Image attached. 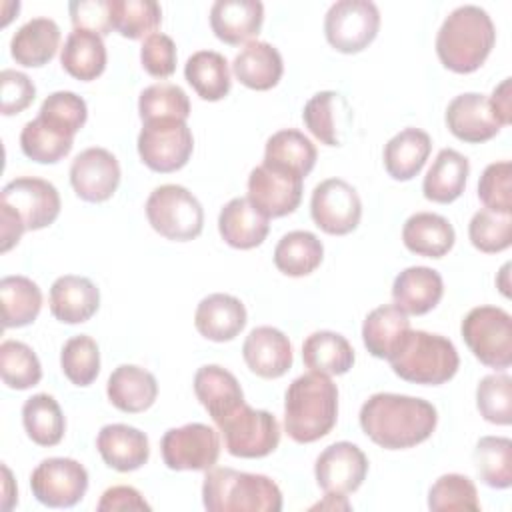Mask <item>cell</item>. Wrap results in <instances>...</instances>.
Segmentation results:
<instances>
[{
	"label": "cell",
	"mask_w": 512,
	"mask_h": 512,
	"mask_svg": "<svg viewBox=\"0 0 512 512\" xmlns=\"http://www.w3.org/2000/svg\"><path fill=\"white\" fill-rule=\"evenodd\" d=\"M388 362L396 376L424 386L448 382L460 366L456 346L448 338L424 330H410Z\"/></svg>",
	"instance_id": "cell-5"
},
{
	"label": "cell",
	"mask_w": 512,
	"mask_h": 512,
	"mask_svg": "<svg viewBox=\"0 0 512 512\" xmlns=\"http://www.w3.org/2000/svg\"><path fill=\"white\" fill-rule=\"evenodd\" d=\"M160 452L170 470H210L220 456V438L208 424L190 422L164 432Z\"/></svg>",
	"instance_id": "cell-11"
},
{
	"label": "cell",
	"mask_w": 512,
	"mask_h": 512,
	"mask_svg": "<svg viewBox=\"0 0 512 512\" xmlns=\"http://www.w3.org/2000/svg\"><path fill=\"white\" fill-rule=\"evenodd\" d=\"M302 184L304 178L262 162L248 176V200L266 218H282L300 206Z\"/></svg>",
	"instance_id": "cell-15"
},
{
	"label": "cell",
	"mask_w": 512,
	"mask_h": 512,
	"mask_svg": "<svg viewBox=\"0 0 512 512\" xmlns=\"http://www.w3.org/2000/svg\"><path fill=\"white\" fill-rule=\"evenodd\" d=\"M112 30L130 40L156 34L162 22V8L154 0H110Z\"/></svg>",
	"instance_id": "cell-43"
},
{
	"label": "cell",
	"mask_w": 512,
	"mask_h": 512,
	"mask_svg": "<svg viewBox=\"0 0 512 512\" xmlns=\"http://www.w3.org/2000/svg\"><path fill=\"white\" fill-rule=\"evenodd\" d=\"M474 464L480 480L490 488L512 484V440L506 436H482L474 448Z\"/></svg>",
	"instance_id": "cell-42"
},
{
	"label": "cell",
	"mask_w": 512,
	"mask_h": 512,
	"mask_svg": "<svg viewBox=\"0 0 512 512\" xmlns=\"http://www.w3.org/2000/svg\"><path fill=\"white\" fill-rule=\"evenodd\" d=\"M512 164L508 160L492 162L478 180V198L486 210L512 214Z\"/></svg>",
	"instance_id": "cell-52"
},
{
	"label": "cell",
	"mask_w": 512,
	"mask_h": 512,
	"mask_svg": "<svg viewBox=\"0 0 512 512\" xmlns=\"http://www.w3.org/2000/svg\"><path fill=\"white\" fill-rule=\"evenodd\" d=\"M146 218L164 238L188 242L202 234L204 210L198 198L180 184H162L146 200Z\"/></svg>",
	"instance_id": "cell-6"
},
{
	"label": "cell",
	"mask_w": 512,
	"mask_h": 512,
	"mask_svg": "<svg viewBox=\"0 0 512 512\" xmlns=\"http://www.w3.org/2000/svg\"><path fill=\"white\" fill-rule=\"evenodd\" d=\"M142 68L154 78H168L176 70V44L168 34L156 32L144 38L140 48Z\"/></svg>",
	"instance_id": "cell-53"
},
{
	"label": "cell",
	"mask_w": 512,
	"mask_h": 512,
	"mask_svg": "<svg viewBox=\"0 0 512 512\" xmlns=\"http://www.w3.org/2000/svg\"><path fill=\"white\" fill-rule=\"evenodd\" d=\"M26 232L20 218L8 208L0 204V252H8L12 246H16Z\"/></svg>",
	"instance_id": "cell-57"
},
{
	"label": "cell",
	"mask_w": 512,
	"mask_h": 512,
	"mask_svg": "<svg viewBox=\"0 0 512 512\" xmlns=\"http://www.w3.org/2000/svg\"><path fill=\"white\" fill-rule=\"evenodd\" d=\"M2 326L22 328L32 324L42 308V292L38 284L26 276H4L0 280Z\"/></svg>",
	"instance_id": "cell-40"
},
{
	"label": "cell",
	"mask_w": 512,
	"mask_h": 512,
	"mask_svg": "<svg viewBox=\"0 0 512 512\" xmlns=\"http://www.w3.org/2000/svg\"><path fill=\"white\" fill-rule=\"evenodd\" d=\"M470 174V162L454 148H442L428 168L422 192L426 200L438 204H450L462 196Z\"/></svg>",
	"instance_id": "cell-32"
},
{
	"label": "cell",
	"mask_w": 512,
	"mask_h": 512,
	"mask_svg": "<svg viewBox=\"0 0 512 512\" xmlns=\"http://www.w3.org/2000/svg\"><path fill=\"white\" fill-rule=\"evenodd\" d=\"M428 508L434 512L450 510H480V500L474 482L464 474L440 476L428 492Z\"/></svg>",
	"instance_id": "cell-51"
},
{
	"label": "cell",
	"mask_w": 512,
	"mask_h": 512,
	"mask_svg": "<svg viewBox=\"0 0 512 512\" xmlns=\"http://www.w3.org/2000/svg\"><path fill=\"white\" fill-rule=\"evenodd\" d=\"M472 246L484 254H496L512 244V214L478 210L468 224Z\"/></svg>",
	"instance_id": "cell-49"
},
{
	"label": "cell",
	"mask_w": 512,
	"mask_h": 512,
	"mask_svg": "<svg viewBox=\"0 0 512 512\" xmlns=\"http://www.w3.org/2000/svg\"><path fill=\"white\" fill-rule=\"evenodd\" d=\"M38 118L44 124L52 126L54 130L74 138L76 132L86 124L88 108L84 98H80L78 94L68 90H58L44 98Z\"/></svg>",
	"instance_id": "cell-48"
},
{
	"label": "cell",
	"mask_w": 512,
	"mask_h": 512,
	"mask_svg": "<svg viewBox=\"0 0 512 512\" xmlns=\"http://www.w3.org/2000/svg\"><path fill=\"white\" fill-rule=\"evenodd\" d=\"M264 164L304 178L316 164V146L300 130H278L266 140Z\"/></svg>",
	"instance_id": "cell-37"
},
{
	"label": "cell",
	"mask_w": 512,
	"mask_h": 512,
	"mask_svg": "<svg viewBox=\"0 0 512 512\" xmlns=\"http://www.w3.org/2000/svg\"><path fill=\"white\" fill-rule=\"evenodd\" d=\"M476 408L480 416L498 426L512 422V378L508 374H488L476 388Z\"/></svg>",
	"instance_id": "cell-50"
},
{
	"label": "cell",
	"mask_w": 512,
	"mask_h": 512,
	"mask_svg": "<svg viewBox=\"0 0 512 512\" xmlns=\"http://www.w3.org/2000/svg\"><path fill=\"white\" fill-rule=\"evenodd\" d=\"M494 116L500 120L502 126H508L512 122V92H510V78H504L494 90L492 96H488Z\"/></svg>",
	"instance_id": "cell-58"
},
{
	"label": "cell",
	"mask_w": 512,
	"mask_h": 512,
	"mask_svg": "<svg viewBox=\"0 0 512 512\" xmlns=\"http://www.w3.org/2000/svg\"><path fill=\"white\" fill-rule=\"evenodd\" d=\"M98 512H120V510H150L144 496L132 486H112L104 490L96 506Z\"/></svg>",
	"instance_id": "cell-56"
},
{
	"label": "cell",
	"mask_w": 512,
	"mask_h": 512,
	"mask_svg": "<svg viewBox=\"0 0 512 512\" xmlns=\"http://www.w3.org/2000/svg\"><path fill=\"white\" fill-rule=\"evenodd\" d=\"M380 28L378 6L370 0H338L324 18V34L332 48L356 54L368 48Z\"/></svg>",
	"instance_id": "cell-10"
},
{
	"label": "cell",
	"mask_w": 512,
	"mask_h": 512,
	"mask_svg": "<svg viewBox=\"0 0 512 512\" xmlns=\"http://www.w3.org/2000/svg\"><path fill=\"white\" fill-rule=\"evenodd\" d=\"M194 394L214 422L244 404V392L232 372L218 364H206L194 374Z\"/></svg>",
	"instance_id": "cell-26"
},
{
	"label": "cell",
	"mask_w": 512,
	"mask_h": 512,
	"mask_svg": "<svg viewBox=\"0 0 512 512\" xmlns=\"http://www.w3.org/2000/svg\"><path fill=\"white\" fill-rule=\"evenodd\" d=\"M74 138L44 124L38 116L24 124L20 132L22 152L38 164H56L70 154Z\"/></svg>",
	"instance_id": "cell-44"
},
{
	"label": "cell",
	"mask_w": 512,
	"mask_h": 512,
	"mask_svg": "<svg viewBox=\"0 0 512 512\" xmlns=\"http://www.w3.org/2000/svg\"><path fill=\"white\" fill-rule=\"evenodd\" d=\"M138 114L142 122L156 118L186 120L190 116V100L180 86L158 82L140 92Z\"/></svg>",
	"instance_id": "cell-47"
},
{
	"label": "cell",
	"mask_w": 512,
	"mask_h": 512,
	"mask_svg": "<svg viewBox=\"0 0 512 512\" xmlns=\"http://www.w3.org/2000/svg\"><path fill=\"white\" fill-rule=\"evenodd\" d=\"M302 120L310 134L322 144L342 146L352 122V110L340 92L324 90L306 102Z\"/></svg>",
	"instance_id": "cell-20"
},
{
	"label": "cell",
	"mask_w": 512,
	"mask_h": 512,
	"mask_svg": "<svg viewBox=\"0 0 512 512\" xmlns=\"http://www.w3.org/2000/svg\"><path fill=\"white\" fill-rule=\"evenodd\" d=\"M262 22L264 4L260 0H216L210 8V28L214 36L230 46L252 42Z\"/></svg>",
	"instance_id": "cell-21"
},
{
	"label": "cell",
	"mask_w": 512,
	"mask_h": 512,
	"mask_svg": "<svg viewBox=\"0 0 512 512\" xmlns=\"http://www.w3.org/2000/svg\"><path fill=\"white\" fill-rule=\"evenodd\" d=\"M432 150L430 136L420 128H404L384 146V168L394 180H412L424 168Z\"/></svg>",
	"instance_id": "cell-34"
},
{
	"label": "cell",
	"mask_w": 512,
	"mask_h": 512,
	"mask_svg": "<svg viewBox=\"0 0 512 512\" xmlns=\"http://www.w3.org/2000/svg\"><path fill=\"white\" fill-rule=\"evenodd\" d=\"M0 204L8 206L26 230H42L60 214V194L48 180L20 176L10 180L0 192Z\"/></svg>",
	"instance_id": "cell-13"
},
{
	"label": "cell",
	"mask_w": 512,
	"mask_h": 512,
	"mask_svg": "<svg viewBox=\"0 0 512 512\" xmlns=\"http://www.w3.org/2000/svg\"><path fill=\"white\" fill-rule=\"evenodd\" d=\"M60 46V28L52 18H32L22 24L10 40V54L16 64L40 68L48 64Z\"/></svg>",
	"instance_id": "cell-31"
},
{
	"label": "cell",
	"mask_w": 512,
	"mask_h": 512,
	"mask_svg": "<svg viewBox=\"0 0 512 512\" xmlns=\"http://www.w3.org/2000/svg\"><path fill=\"white\" fill-rule=\"evenodd\" d=\"M70 184L78 198L86 202H106L120 184V164L106 148H86L72 160Z\"/></svg>",
	"instance_id": "cell-17"
},
{
	"label": "cell",
	"mask_w": 512,
	"mask_h": 512,
	"mask_svg": "<svg viewBox=\"0 0 512 512\" xmlns=\"http://www.w3.org/2000/svg\"><path fill=\"white\" fill-rule=\"evenodd\" d=\"M266 218L248 198H232L218 216V232L222 240L238 250L260 246L270 230Z\"/></svg>",
	"instance_id": "cell-27"
},
{
	"label": "cell",
	"mask_w": 512,
	"mask_h": 512,
	"mask_svg": "<svg viewBox=\"0 0 512 512\" xmlns=\"http://www.w3.org/2000/svg\"><path fill=\"white\" fill-rule=\"evenodd\" d=\"M454 240L452 224L434 212H416L402 226L404 246L418 256L442 258L452 250Z\"/></svg>",
	"instance_id": "cell-33"
},
{
	"label": "cell",
	"mask_w": 512,
	"mask_h": 512,
	"mask_svg": "<svg viewBox=\"0 0 512 512\" xmlns=\"http://www.w3.org/2000/svg\"><path fill=\"white\" fill-rule=\"evenodd\" d=\"M108 400L114 408L126 414H138L148 410L158 396V382L152 372L134 364H122L114 368L106 384Z\"/></svg>",
	"instance_id": "cell-28"
},
{
	"label": "cell",
	"mask_w": 512,
	"mask_h": 512,
	"mask_svg": "<svg viewBox=\"0 0 512 512\" xmlns=\"http://www.w3.org/2000/svg\"><path fill=\"white\" fill-rule=\"evenodd\" d=\"M496 28L488 12L474 4L454 8L436 34V54L456 74L476 72L490 56Z\"/></svg>",
	"instance_id": "cell-3"
},
{
	"label": "cell",
	"mask_w": 512,
	"mask_h": 512,
	"mask_svg": "<svg viewBox=\"0 0 512 512\" xmlns=\"http://www.w3.org/2000/svg\"><path fill=\"white\" fill-rule=\"evenodd\" d=\"M30 488L48 508H72L88 490V472L72 458H46L32 470Z\"/></svg>",
	"instance_id": "cell-12"
},
{
	"label": "cell",
	"mask_w": 512,
	"mask_h": 512,
	"mask_svg": "<svg viewBox=\"0 0 512 512\" xmlns=\"http://www.w3.org/2000/svg\"><path fill=\"white\" fill-rule=\"evenodd\" d=\"M444 294L442 276L428 266H410L402 270L392 284L394 304L406 314L422 316L438 306Z\"/></svg>",
	"instance_id": "cell-24"
},
{
	"label": "cell",
	"mask_w": 512,
	"mask_h": 512,
	"mask_svg": "<svg viewBox=\"0 0 512 512\" xmlns=\"http://www.w3.org/2000/svg\"><path fill=\"white\" fill-rule=\"evenodd\" d=\"M50 312L64 324H82L90 320L100 306V290L86 276L64 274L50 286Z\"/></svg>",
	"instance_id": "cell-22"
},
{
	"label": "cell",
	"mask_w": 512,
	"mask_h": 512,
	"mask_svg": "<svg viewBox=\"0 0 512 512\" xmlns=\"http://www.w3.org/2000/svg\"><path fill=\"white\" fill-rule=\"evenodd\" d=\"M246 366L260 378H280L292 366V344L288 336L274 326L250 330L242 344Z\"/></svg>",
	"instance_id": "cell-19"
},
{
	"label": "cell",
	"mask_w": 512,
	"mask_h": 512,
	"mask_svg": "<svg viewBox=\"0 0 512 512\" xmlns=\"http://www.w3.org/2000/svg\"><path fill=\"white\" fill-rule=\"evenodd\" d=\"M368 474L366 454L352 442H334L320 452L314 464L318 486L326 494L356 492Z\"/></svg>",
	"instance_id": "cell-16"
},
{
	"label": "cell",
	"mask_w": 512,
	"mask_h": 512,
	"mask_svg": "<svg viewBox=\"0 0 512 512\" xmlns=\"http://www.w3.org/2000/svg\"><path fill=\"white\" fill-rule=\"evenodd\" d=\"M34 98L36 86L26 74L10 68L0 72V112L4 116L20 114L34 102Z\"/></svg>",
	"instance_id": "cell-54"
},
{
	"label": "cell",
	"mask_w": 512,
	"mask_h": 512,
	"mask_svg": "<svg viewBox=\"0 0 512 512\" xmlns=\"http://www.w3.org/2000/svg\"><path fill=\"white\" fill-rule=\"evenodd\" d=\"M508 270H510V264H504L502 266V270H500V276H498V288H500V292L508 298L510 296V284H508Z\"/></svg>",
	"instance_id": "cell-59"
},
{
	"label": "cell",
	"mask_w": 512,
	"mask_h": 512,
	"mask_svg": "<svg viewBox=\"0 0 512 512\" xmlns=\"http://www.w3.org/2000/svg\"><path fill=\"white\" fill-rule=\"evenodd\" d=\"M186 82L192 90L208 102L222 100L232 86L228 62L220 52L198 50L194 52L184 66Z\"/></svg>",
	"instance_id": "cell-38"
},
{
	"label": "cell",
	"mask_w": 512,
	"mask_h": 512,
	"mask_svg": "<svg viewBox=\"0 0 512 512\" xmlns=\"http://www.w3.org/2000/svg\"><path fill=\"white\" fill-rule=\"evenodd\" d=\"M60 366L74 386H90L100 374V350L96 340L86 334L66 340L60 352Z\"/></svg>",
	"instance_id": "cell-46"
},
{
	"label": "cell",
	"mask_w": 512,
	"mask_h": 512,
	"mask_svg": "<svg viewBox=\"0 0 512 512\" xmlns=\"http://www.w3.org/2000/svg\"><path fill=\"white\" fill-rule=\"evenodd\" d=\"M96 448L106 466L118 472L142 468L150 458L148 436L128 424H106L96 436Z\"/></svg>",
	"instance_id": "cell-23"
},
{
	"label": "cell",
	"mask_w": 512,
	"mask_h": 512,
	"mask_svg": "<svg viewBox=\"0 0 512 512\" xmlns=\"http://www.w3.org/2000/svg\"><path fill=\"white\" fill-rule=\"evenodd\" d=\"M324 258V246L316 234L308 230H292L284 234L274 248V266L292 278L312 274Z\"/></svg>",
	"instance_id": "cell-39"
},
{
	"label": "cell",
	"mask_w": 512,
	"mask_h": 512,
	"mask_svg": "<svg viewBox=\"0 0 512 512\" xmlns=\"http://www.w3.org/2000/svg\"><path fill=\"white\" fill-rule=\"evenodd\" d=\"M202 504L208 512H280L282 492L264 474L210 468L202 482Z\"/></svg>",
	"instance_id": "cell-4"
},
{
	"label": "cell",
	"mask_w": 512,
	"mask_h": 512,
	"mask_svg": "<svg viewBox=\"0 0 512 512\" xmlns=\"http://www.w3.org/2000/svg\"><path fill=\"white\" fill-rule=\"evenodd\" d=\"M228 454L236 458H264L280 444V424L268 410H256L246 402L216 422Z\"/></svg>",
	"instance_id": "cell-8"
},
{
	"label": "cell",
	"mask_w": 512,
	"mask_h": 512,
	"mask_svg": "<svg viewBox=\"0 0 512 512\" xmlns=\"http://www.w3.org/2000/svg\"><path fill=\"white\" fill-rule=\"evenodd\" d=\"M302 360L312 372L340 376L352 368L354 348L342 334L332 330H318L304 340Z\"/></svg>",
	"instance_id": "cell-36"
},
{
	"label": "cell",
	"mask_w": 512,
	"mask_h": 512,
	"mask_svg": "<svg viewBox=\"0 0 512 512\" xmlns=\"http://www.w3.org/2000/svg\"><path fill=\"white\" fill-rule=\"evenodd\" d=\"M0 376L12 390H28L42 380V366L34 350L18 340L0 344Z\"/></svg>",
	"instance_id": "cell-45"
},
{
	"label": "cell",
	"mask_w": 512,
	"mask_h": 512,
	"mask_svg": "<svg viewBox=\"0 0 512 512\" xmlns=\"http://www.w3.org/2000/svg\"><path fill=\"white\" fill-rule=\"evenodd\" d=\"M22 424L28 438L38 446H56L66 430L62 408L50 394H34L24 402Z\"/></svg>",
	"instance_id": "cell-41"
},
{
	"label": "cell",
	"mask_w": 512,
	"mask_h": 512,
	"mask_svg": "<svg viewBox=\"0 0 512 512\" xmlns=\"http://www.w3.org/2000/svg\"><path fill=\"white\" fill-rule=\"evenodd\" d=\"M338 418V388L330 376L306 372L284 394V428L298 444L324 438Z\"/></svg>",
	"instance_id": "cell-2"
},
{
	"label": "cell",
	"mask_w": 512,
	"mask_h": 512,
	"mask_svg": "<svg viewBox=\"0 0 512 512\" xmlns=\"http://www.w3.org/2000/svg\"><path fill=\"white\" fill-rule=\"evenodd\" d=\"M410 320L396 304L374 308L362 324V340L366 350L382 360H390L410 332Z\"/></svg>",
	"instance_id": "cell-29"
},
{
	"label": "cell",
	"mask_w": 512,
	"mask_h": 512,
	"mask_svg": "<svg viewBox=\"0 0 512 512\" xmlns=\"http://www.w3.org/2000/svg\"><path fill=\"white\" fill-rule=\"evenodd\" d=\"M68 12L78 30H90L98 36L112 32L110 0H74L68 4Z\"/></svg>",
	"instance_id": "cell-55"
},
{
	"label": "cell",
	"mask_w": 512,
	"mask_h": 512,
	"mask_svg": "<svg viewBox=\"0 0 512 512\" xmlns=\"http://www.w3.org/2000/svg\"><path fill=\"white\" fill-rule=\"evenodd\" d=\"M232 72L250 90H270L280 82L284 62L276 46L252 40L236 54Z\"/></svg>",
	"instance_id": "cell-30"
},
{
	"label": "cell",
	"mask_w": 512,
	"mask_h": 512,
	"mask_svg": "<svg viewBox=\"0 0 512 512\" xmlns=\"http://www.w3.org/2000/svg\"><path fill=\"white\" fill-rule=\"evenodd\" d=\"M462 338L476 360L506 370L512 364V316L498 306L472 308L460 326Z\"/></svg>",
	"instance_id": "cell-7"
},
{
	"label": "cell",
	"mask_w": 512,
	"mask_h": 512,
	"mask_svg": "<svg viewBox=\"0 0 512 512\" xmlns=\"http://www.w3.org/2000/svg\"><path fill=\"white\" fill-rule=\"evenodd\" d=\"M106 46L102 36L90 30L74 28L60 52L62 68L76 80H96L106 68Z\"/></svg>",
	"instance_id": "cell-35"
},
{
	"label": "cell",
	"mask_w": 512,
	"mask_h": 512,
	"mask_svg": "<svg viewBox=\"0 0 512 512\" xmlns=\"http://www.w3.org/2000/svg\"><path fill=\"white\" fill-rule=\"evenodd\" d=\"M136 146L140 160L150 170L170 174L188 164L194 150V136L186 120L156 118L142 122Z\"/></svg>",
	"instance_id": "cell-9"
},
{
	"label": "cell",
	"mask_w": 512,
	"mask_h": 512,
	"mask_svg": "<svg viewBox=\"0 0 512 512\" xmlns=\"http://www.w3.org/2000/svg\"><path fill=\"white\" fill-rule=\"evenodd\" d=\"M446 126L462 142L480 144L494 138L502 124L494 116L488 96L466 92L456 96L446 108Z\"/></svg>",
	"instance_id": "cell-18"
},
{
	"label": "cell",
	"mask_w": 512,
	"mask_h": 512,
	"mask_svg": "<svg viewBox=\"0 0 512 512\" xmlns=\"http://www.w3.org/2000/svg\"><path fill=\"white\" fill-rule=\"evenodd\" d=\"M314 224L332 236H344L356 230L362 218V202L354 186L342 178L322 180L310 198Z\"/></svg>",
	"instance_id": "cell-14"
},
{
	"label": "cell",
	"mask_w": 512,
	"mask_h": 512,
	"mask_svg": "<svg viewBox=\"0 0 512 512\" xmlns=\"http://www.w3.org/2000/svg\"><path fill=\"white\" fill-rule=\"evenodd\" d=\"M438 424L436 408L422 398L378 392L360 408L364 434L386 450H404L422 444Z\"/></svg>",
	"instance_id": "cell-1"
},
{
	"label": "cell",
	"mask_w": 512,
	"mask_h": 512,
	"mask_svg": "<svg viewBox=\"0 0 512 512\" xmlns=\"http://www.w3.org/2000/svg\"><path fill=\"white\" fill-rule=\"evenodd\" d=\"M194 326L212 342H228L246 326V308L232 294H208L196 306Z\"/></svg>",
	"instance_id": "cell-25"
}]
</instances>
